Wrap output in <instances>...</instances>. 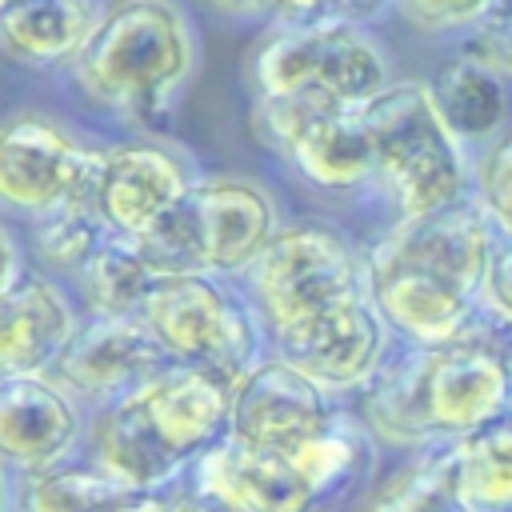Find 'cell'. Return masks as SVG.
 I'll use <instances>...</instances> for the list:
<instances>
[{
    "label": "cell",
    "mask_w": 512,
    "mask_h": 512,
    "mask_svg": "<svg viewBox=\"0 0 512 512\" xmlns=\"http://www.w3.org/2000/svg\"><path fill=\"white\" fill-rule=\"evenodd\" d=\"M336 416L340 408L332 404V392H324L296 364L268 352L232 384L228 440L244 448L296 452L328 432Z\"/></svg>",
    "instance_id": "14"
},
{
    "label": "cell",
    "mask_w": 512,
    "mask_h": 512,
    "mask_svg": "<svg viewBox=\"0 0 512 512\" xmlns=\"http://www.w3.org/2000/svg\"><path fill=\"white\" fill-rule=\"evenodd\" d=\"M392 84L388 52L364 24H296L272 28L252 56L256 96L324 88L348 104H372Z\"/></svg>",
    "instance_id": "12"
},
{
    "label": "cell",
    "mask_w": 512,
    "mask_h": 512,
    "mask_svg": "<svg viewBox=\"0 0 512 512\" xmlns=\"http://www.w3.org/2000/svg\"><path fill=\"white\" fill-rule=\"evenodd\" d=\"M4 8H8V0H0V16H4Z\"/></svg>",
    "instance_id": "34"
},
{
    "label": "cell",
    "mask_w": 512,
    "mask_h": 512,
    "mask_svg": "<svg viewBox=\"0 0 512 512\" xmlns=\"http://www.w3.org/2000/svg\"><path fill=\"white\" fill-rule=\"evenodd\" d=\"M352 512H480L460 492L448 444L412 452L400 468H392L384 480H376Z\"/></svg>",
    "instance_id": "22"
},
{
    "label": "cell",
    "mask_w": 512,
    "mask_h": 512,
    "mask_svg": "<svg viewBox=\"0 0 512 512\" xmlns=\"http://www.w3.org/2000/svg\"><path fill=\"white\" fill-rule=\"evenodd\" d=\"M168 512H248V508H240L236 500H228V496L188 480L184 488L168 492Z\"/></svg>",
    "instance_id": "30"
},
{
    "label": "cell",
    "mask_w": 512,
    "mask_h": 512,
    "mask_svg": "<svg viewBox=\"0 0 512 512\" xmlns=\"http://www.w3.org/2000/svg\"><path fill=\"white\" fill-rule=\"evenodd\" d=\"M136 488L112 480L92 460L88 464H52L36 472H20L16 508L20 512H116L128 504Z\"/></svg>",
    "instance_id": "24"
},
{
    "label": "cell",
    "mask_w": 512,
    "mask_h": 512,
    "mask_svg": "<svg viewBox=\"0 0 512 512\" xmlns=\"http://www.w3.org/2000/svg\"><path fill=\"white\" fill-rule=\"evenodd\" d=\"M376 448L380 440L368 432V424L340 412L328 432L296 452L224 440L192 468V480L248 512H332L372 480Z\"/></svg>",
    "instance_id": "5"
},
{
    "label": "cell",
    "mask_w": 512,
    "mask_h": 512,
    "mask_svg": "<svg viewBox=\"0 0 512 512\" xmlns=\"http://www.w3.org/2000/svg\"><path fill=\"white\" fill-rule=\"evenodd\" d=\"M472 200L492 220L496 236L512 240V124L472 156Z\"/></svg>",
    "instance_id": "26"
},
{
    "label": "cell",
    "mask_w": 512,
    "mask_h": 512,
    "mask_svg": "<svg viewBox=\"0 0 512 512\" xmlns=\"http://www.w3.org/2000/svg\"><path fill=\"white\" fill-rule=\"evenodd\" d=\"M24 272V256H20V244L16 236L8 232V224H0V292Z\"/></svg>",
    "instance_id": "31"
},
{
    "label": "cell",
    "mask_w": 512,
    "mask_h": 512,
    "mask_svg": "<svg viewBox=\"0 0 512 512\" xmlns=\"http://www.w3.org/2000/svg\"><path fill=\"white\" fill-rule=\"evenodd\" d=\"M116 512H168V492H136Z\"/></svg>",
    "instance_id": "32"
},
{
    "label": "cell",
    "mask_w": 512,
    "mask_h": 512,
    "mask_svg": "<svg viewBox=\"0 0 512 512\" xmlns=\"http://www.w3.org/2000/svg\"><path fill=\"white\" fill-rule=\"evenodd\" d=\"M512 412V332L492 316L432 344H404L360 392L380 448L428 452Z\"/></svg>",
    "instance_id": "1"
},
{
    "label": "cell",
    "mask_w": 512,
    "mask_h": 512,
    "mask_svg": "<svg viewBox=\"0 0 512 512\" xmlns=\"http://www.w3.org/2000/svg\"><path fill=\"white\" fill-rule=\"evenodd\" d=\"M272 356L296 364L324 392H364L392 356V328L376 312L372 296H356L344 308L268 344Z\"/></svg>",
    "instance_id": "16"
},
{
    "label": "cell",
    "mask_w": 512,
    "mask_h": 512,
    "mask_svg": "<svg viewBox=\"0 0 512 512\" xmlns=\"http://www.w3.org/2000/svg\"><path fill=\"white\" fill-rule=\"evenodd\" d=\"M108 236V228L100 224V216L92 212V204L84 208H64L56 216H44L36 224H28V248L40 272L48 276H64L76 280V272L92 260V252L100 248V240Z\"/></svg>",
    "instance_id": "25"
},
{
    "label": "cell",
    "mask_w": 512,
    "mask_h": 512,
    "mask_svg": "<svg viewBox=\"0 0 512 512\" xmlns=\"http://www.w3.org/2000/svg\"><path fill=\"white\" fill-rule=\"evenodd\" d=\"M264 340H280L356 296H368L364 248L332 220H284L264 252L236 276Z\"/></svg>",
    "instance_id": "7"
},
{
    "label": "cell",
    "mask_w": 512,
    "mask_h": 512,
    "mask_svg": "<svg viewBox=\"0 0 512 512\" xmlns=\"http://www.w3.org/2000/svg\"><path fill=\"white\" fill-rule=\"evenodd\" d=\"M12 484H8V468L0 464V512H12Z\"/></svg>",
    "instance_id": "33"
},
{
    "label": "cell",
    "mask_w": 512,
    "mask_h": 512,
    "mask_svg": "<svg viewBox=\"0 0 512 512\" xmlns=\"http://www.w3.org/2000/svg\"><path fill=\"white\" fill-rule=\"evenodd\" d=\"M284 224L268 184L244 172H200L168 224L148 236L164 272H212L236 280Z\"/></svg>",
    "instance_id": "8"
},
{
    "label": "cell",
    "mask_w": 512,
    "mask_h": 512,
    "mask_svg": "<svg viewBox=\"0 0 512 512\" xmlns=\"http://www.w3.org/2000/svg\"><path fill=\"white\" fill-rule=\"evenodd\" d=\"M196 164L188 148L164 136H136L120 144H104L92 212L116 236L148 240L156 236L184 192L196 184Z\"/></svg>",
    "instance_id": "13"
},
{
    "label": "cell",
    "mask_w": 512,
    "mask_h": 512,
    "mask_svg": "<svg viewBox=\"0 0 512 512\" xmlns=\"http://www.w3.org/2000/svg\"><path fill=\"white\" fill-rule=\"evenodd\" d=\"M492 0H392V8L424 36H452V32H472L480 12Z\"/></svg>",
    "instance_id": "27"
},
{
    "label": "cell",
    "mask_w": 512,
    "mask_h": 512,
    "mask_svg": "<svg viewBox=\"0 0 512 512\" xmlns=\"http://www.w3.org/2000/svg\"><path fill=\"white\" fill-rule=\"evenodd\" d=\"M480 312L512 332V240L508 236H496L492 244L484 284H480Z\"/></svg>",
    "instance_id": "29"
},
{
    "label": "cell",
    "mask_w": 512,
    "mask_h": 512,
    "mask_svg": "<svg viewBox=\"0 0 512 512\" xmlns=\"http://www.w3.org/2000/svg\"><path fill=\"white\" fill-rule=\"evenodd\" d=\"M468 52L512 80V0H492L472 24Z\"/></svg>",
    "instance_id": "28"
},
{
    "label": "cell",
    "mask_w": 512,
    "mask_h": 512,
    "mask_svg": "<svg viewBox=\"0 0 512 512\" xmlns=\"http://www.w3.org/2000/svg\"><path fill=\"white\" fill-rule=\"evenodd\" d=\"M104 144L84 140L68 120L16 108L0 116V216L28 224L92 204Z\"/></svg>",
    "instance_id": "11"
},
{
    "label": "cell",
    "mask_w": 512,
    "mask_h": 512,
    "mask_svg": "<svg viewBox=\"0 0 512 512\" xmlns=\"http://www.w3.org/2000/svg\"><path fill=\"white\" fill-rule=\"evenodd\" d=\"M196 64L200 40L180 0H112L76 56L72 80L96 108L160 132Z\"/></svg>",
    "instance_id": "4"
},
{
    "label": "cell",
    "mask_w": 512,
    "mask_h": 512,
    "mask_svg": "<svg viewBox=\"0 0 512 512\" xmlns=\"http://www.w3.org/2000/svg\"><path fill=\"white\" fill-rule=\"evenodd\" d=\"M168 364V352L140 316H80L48 376L84 408H104Z\"/></svg>",
    "instance_id": "15"
},
{
    "label": "cell",
    "mask_w": 512,
    "mask_h": 512,
    "mask_svg": "<svg viewBox=\"0 0 512 512\" xmlns=\"http://www.w3.org/2000/svg\"><path fill=\"white\" fill-rule=\"evenodd\" d=\"M164 264L148 248V240L108 232L92 260L76 272L72 288L80 296L84 316H140L152 288L164 280Z\"/></svg>",
    "instance_id": "21"
},
{
    "label": "cell",
    "mask_w": 512,
    "mask_h": 512,
    "mask_svg": "<svg viewBox=\"0 0 512 512\" xmlns=\"http://www.w3.org/2000/svg\"><path fill=\"white\" fill-rule=\"evenodd\" d=\"M100 12V0H8L0 56L24 68H72Z\"/></svg>",
    "instance_id": "19"
},
{
    "label": "cell",
    "mask_w": 512,
    "mask_h": 512,
    "mask_svg": "<svg viewBox=\"0 0 512 512\" xmlns=\"http://www.w3.org/2000/svg\"><path fill=\"white\" fill-rule=\"evenodd\" d=\"M252 124L260 140L312 188H372V136L364 104H348L324 88H296L280 96H256Z\"/></svg>",
    "instance_id": "10"
},
{
    "label": "cell",
    "mask_w": 512,
    "mask_h": 512,
    "mask_svg": "<svg viewBox=\"0 0 512 512\" xmlns=\"http://www.w3.org/2000/svg\"><path fill=\"white\" fill-rule=\"evenodd\" d=\"M232 388L200 368L168 364L92 412L88 460L136 492H164L228 440Z\"/></svg>",
    "instance_id": "3"
},
{
    "label": "cell",
    "mask_w": 512,
    "mask_h": 512,
    "mask_svg": "<svg viewBox=\"0 0 512 512\" xmlns=\"http://www.w3.org/2000/svg\"><path fill=\"white\" fill-rule=\"evenodd\" d=\"M428 84L444 124L472 156L512 124V80L472 52L448 56Z\"/></svg>",
    "instance_id": "20"
},
{
    "label": "cell",
    "mask_w": 512,
    "mask_h": 512,
    "mask_svg": "<svg viewBox=\"0 0 512 512\" xmlns=\"http://www.w3.org/2000/svg\"><path fill=\"white\" fill-rule=\"evenodd\" d=\"M460 492L480 512H512V412L448 444Z\"/></svg>",
    "instance_id": "23"
},
{
    "label": "cell",
    "mask_w": 512,
    "mask_h": 512,
    "mask_svg": "<svg viewBox=\"0 0 512 512\" xmlns=\"http://www.w3.org/2000/svg\"><path fill=\"white\" fill-rule=\"evenodd\" d=\"M80 316L84 312L56 276L24 268L0 292V376L48 372Z\"/></svg>",
    "instance_id": "18"
},
{
    "label": "cell",
    "mask_w": 512,
    "mask_h": 512,
    "mask_svg": "<svg viewBox=\"0 0 512 512\" xmlns=\"http://www.w3.org/2000/svg\"><path fill=\"white\" fill-rule=\"evenodd\" d=\"M372 136V188L392 220H412L472 196V152L444 124L428 80H392L364 104Z\"/></svg>",
    "instance_id": "6"
},
{
    "label": "cell",
    "mask_w": 512,
    "mask_h": 512,
    "mask_svg": "<svg viewBox=\"0 0 512 512\" xmlns=\"http://www.w3.org/2000/svg\"><path fill=\"white\" fill-rule=\"evenodd\" d=\"M140 320L172 364L200 368L228 388L268 356L264 328L240 284L228 276L172 272L152 288Z\"/></svg>",
    "instance_id": "9"
},
{
    "label": "cell",
    "mask_w": 512,
    "mask_h": 512,
    "mask_svg": "<svg viewBox=\"0 0 512 512\" xmlns=\"http://www.w3.org/2000/svg\"><path fill=\"white\" fill-rule=\"evenodd\" d=\"M496 228L468 196L428 216L392 220L368 248V296L392 336L432 344L480 316V284Z\"/></svg>",
    "instance_id": "2"
},
{
    "label": "cell",
    "mask_w": 512,
    "mask_h": 512,
    "mask_svg": "<svg viewBox=\"0 0 512 512\" xmlns=\"http://www.w3.org/2000/svg\"><path fill=\"white\" fill-rule=\"evenodd\" d=\"M84 404L48 372L0 376V464L16 472L52 468L84 440Z\"/></svg>",
    "instance_id": "17"
}]
</instances>
